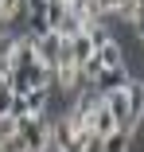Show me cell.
<instances>
[{
	"instance_id": "obj_1",
	"label": "cell",
	"mask_w": 144,
	"mask_h": 152,
	"mask_svg": "<svg viewBox=\"0 0 144 152\" xmlns=\"http://www.w3.org/2000/svg\"><path fill=\"white\" fill-rule=\"evenodd\" d=\"M16 125L27 137V148L31 152H55V121H47V117H23V121H16Z\"/></svg>"
},
{
	"instance_id": "obj_2",
	"label": "cell",
	"mask_w": 144,
	"mask_h": 152,
	"mask_svg": "<svg viewBox=\"0 0 144 152\" xmlns=\"http://www.w3.org/2000/svg\"><path fill=\"white\" fill-rule=\"evenodd\" d=\"M117 129H121V121L113 117V109H109V102L101 98V102H97V109H94V117H90V133L105 140V137H113Z\"/></svg>"
},
{
	"instance_id": "obj_3",
	"label": "cell",
	"mask_w": 144,
	"mask_h": 152,
	"mask_svg": "<svg viewBox=\"0 0 144 152\" xmlns=\"http://www.w3.org/2000/svg\"><path fill=\"white\" fill-rule=\"evenodd\" d=\"M27 35H35V39H43L47 31H51V20H47V0H27Z\"/></svg>"
},
{
	"instance_id": "obj_4",
	"label": "cell",
	"mask_w": 144,
	"mask_h": 152,
	"mask_svg": "<svg viewBox=\"0 0 144 152\" xmlns=\"http://www.w3.org/2000/svg\"><path fill=\"white\" fill-rule=\"evenodd\" d=\"M132 78H129V70L125 66H109V70H101L97 78H94V90L105 98V94H113V90H125Z\"/></svg>"
},
{
	"instance_id": "obj_5",
	"label": "cell",
	"mask_w": 144,
	"mask_h": 152,
	"mask_svg": "<svg viewBox=\"0 0 144 152\" xmlns=\"http://www.w3.org/2000/svg\"><path fill=\"white\" fill-rule=\"evenodd\" d=\"M63 43H66V39H63L59 31H47L43 39H35V47H39V58H43L47 66H59V63H63Z\"/></svg>"
},
{
	"instance_id": "obj_6",
	"label": "cell",
	"mask_w": 144,
	"mask_h": 152,
	"mask_svg": "<svg viewBox=\"0 0 144 152\" xmlns=\"http://www.w3.org/2000/svg\"><path fill=\"white\" fill-rule=\"evenodd\" d=\"M105 102H109L113 117L121 121V129H132V125H136V121H132V109H129V86H125V90H113V94H105Z\"/></svg>"
},
{
	"instance_id": "obj_7",
	"label": "cell",
	"mask_w": 144,
	"mask_h": 152,
	"mask_svg": "<svg viewBox=\"0 0 144 152\" xmlns=\"http://www.w3.org/2000/svg\"><path fill=\"white\" fill-rule=\"evenodd\" d=\"M55 82H59V90L74 94V86L82 82V63H74V58H63V63L55 66Z\"/></svg>"
},
{
	"instance_id": "obj_8",
	"label": "cell",
	"mask_w": 144,
	"mask_h": 152,
	"mask_svg": "<svg viewBox=\"0 0 144 152\" xmlns=\"http://www.w3.org/2000/svg\"><path fill=\"white\" fill-rule=\"evenodd\" d=\"M31 63H43L39 58V47H35V35H20V51H16V63L12 66H31Z\"/></svg>"
},
{
	"instance_id": "obj_9",
	"label": "cell",
	"mask_w": 144,
	"mask_h": 152,
	"mask_svg": "<svg viewBox=\"0 0 144 152\" xmlns=\"http://www.w3.org/2000/svg\"><path fill=\"white\" fill-rule=\"evenodd\" d=\"M101 152H132V129H117L101 140Z\"/></svg>"
},
{
	"instance_id": "obj_10",
	"label": "cell",
	"mask_w": 144,
	"mask_h": 152,
	"mask_svg": "<svg viewBox=\"0 0 144 152\" xmlns=\"http://www.w3.org/2000/svg\"><path fill=\"white\" fill-rule=\"evenodd\" d=\"M0 152H31L27 148V137L20 133V125L8 129V133H0Z\"/></svg>"
},
{
	"instance_id": "obj_11",
	"label": "cell",
	"mask_w": 144,
	"mask_h": 152,
	"mask_svg": "<svg viewBox=\"0 0 144 152\" xmlns=\"http://www.w3.org/2000/svg\"><path fill=\"white\" fill-rule=\"evenodd\" d=\"M16 51H20V35L0 31V66H12L16 63Z\"/></svg>"
},
{
	"instance_id": "obj_12",
	"label": "cell",
	"mask_w": 144,
	"mask_h": 152,
	"mask_svg": "<svg viewBox=\"0 0 144 152\" xmlns=\"http://www.w3.org/2000/svg\"><path fill=\"white\" fill-rule=\"evenodd\" d=\"M129 109H132V121L144 117V82H129Z\"/></svg>"
},
{
	"instance_id": "obj_13",
	"label": "cell",
	"mask_w": 144,
	"mask_h": 152,
	"mask_svg": "<svg viewBox=\"0 0 144 152\" xmlns=\"http://www.w3.org/2000/svg\"><path fill=\"white\" fill-rule=\"evenodd\" d=\"M27 113L31 117H47V90H31L27 94Z\"/></svg>"
},
{
	"instance_id": "obj_14",
	"label": "cell",
	"mask_w": 144,
	"mask_h": 152,
	"mask_svg": "<svg viewBox=\"0 0 144 152\" xmlns=\"http://www.w3.org/2000/svg\"><path fill=\"white\" fill-rule=\"evenodd\" d=\"M125 20H129V27H132V35H136V39H144V0H140L136 8H129V12H125Z\"/></svg>"
},
{
	"instance_id": "obj_15",
	"label": "cell",
	"mask_w": 144,
	"mask_h": 152,
	"mask_svg": "<svg viewBox=\"0 0 144 152\" xmlns=\"http://www.w3.org/2000/svg\"><path fill=\"white\" fill-rule=\"evenodd\" d=\"M66 0H47V20H51V31H55V27H59L63 23V16H66Z\"/></svg>"
},
{
	"instance_id": "obj_16",
	"label": "cell",
	"mask_w": 144,
	"mask_h": 152,
	"mask_svg": "<svg viewBox=\"0 0 144 152\" xmlns=\"http://www.w3.org/2000/svg\"><path fill=\"white\" fill-rule=\"evenodd\" d=\"M23 8H27V0H0V23L16 20V16H20Z\"/></svg>"
},
{
	"instance_id": "obj_17",
	"label": "cell",
	"mask_w": 144,
	"mask_h": 152,
	"mask_svg": "<svg viewBox=\"0 0 144 152\" xmlns=\"http://www.w3.org/2000/svg\"><path fill=\"white\" fill-rule=\"evenodd\" d=\"M109 4H113V16H121V20H125V12H129V8H136L140 0H109Z\"/></svg>"
},
{
	"instance_id": "obj_18",
	"label": "cell",
	"mask_w": 144,
	"mask_h": 152,
	"mask_svg": "<svg viewBox=\"0 0 144 152\" xmlns=\"http://www.w3.org/2000/svg\"><path fill=\"white\" fill-rule=\"evenodd\" d=\"M4 90H12V78H8V66H0V94Z\"/></svg>"
},
{
	"instance_id": "obj_19",
	"label": "cell",
	"mask_w": 144,
	"mask_h": 152,
	"mask_svg": "<svg viewBox=\"0 0 144 152\" xmlns=\"http://www.w3.org/2000/svg\"><path fill=\"white\" fill-rule=\"evenodd\" d=\"M66 4H74V0H66Z\"/></svg>"
}]
</instances>
